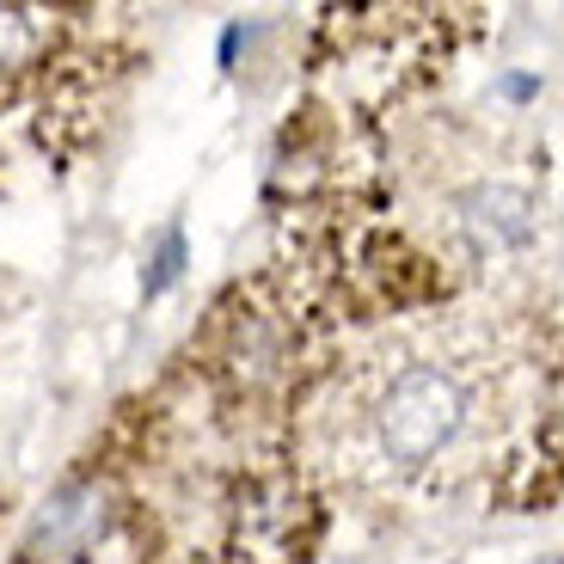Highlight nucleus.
Segmentation results:
<instances>
[{
	"mask_svg": "<svg viewBox=\"0 0 564 564\" xmlns=\"http://www.w3.org/2000/svg\"><path fill=\"white\" fill-rule=\"evenodd\" d=\"M509 362L485 325H423L356 356L319 405V448L368 491H448L503 423Z\"/></svg>",
	"mask_w": 564,
	"mask_h": 564,
	"instance_id": "obj_1",
	"label": "nucleus"
},
{
	"mask_svg": "<svg viewBox=\"0 0 564 564\" xmlns=\"http://www.w3.org/2000/svg\"><path fill=\"white\" fill-rule=\"evenodd\" d=\"M99 534H105V491L86 485V479H74L37 509L31 552H37V558H68V552H86Z\"/></svg>",
	"mask_w": 564,
	"mask_h": 564,
	"instance_id": "obj_2",
	"label": "nucleus"
},
{
	"mask_svg": "<svg viewBox=\"0 0 564 564\" xmlns=\"http://www.w3.org/2000/svg\"><path fill=\"white\" fill-rule=\"evenodd\" d=\"M460 227L479 252H503V246H522L534 234V203L509 184H485L460 203Z\"/></svg>",
	"mask_w": 564,
	"mask_h": 564,
	"instance_id": "obj_3",
	"label": "nucleus"
},
{
	"mask_svg": "<svg viewBox=\"0 0 564 564\" xmlns=\"http://www.w3.org/2000/svg\"><path fill=\"white\" fill-rule=\"evenodd\" d=\"M178 258H184L178 234H166V246H160V270H154V282H148V289H166V282L178 276Z\"/></svg>",
	"mask_w": 564,
	"mask_h": 564,
	"instance_id": "obj_4",
	"label": "nucleus"
}]
</instances>
